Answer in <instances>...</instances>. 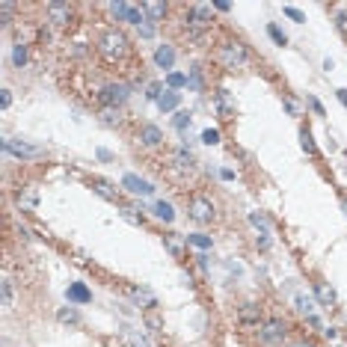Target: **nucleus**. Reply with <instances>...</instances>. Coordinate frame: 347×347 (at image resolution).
<instances>
[{
	"label": "nucleus",
	"mask_w": 347,
	"mask_h": 347,
	"mask_svg": "<svg viewBox=\"0 0 347 347\" xmlns=\"http://www.w3.org/2000/svg\"><path fill=\"white\" fill-rule=\"evenodd\" d=\"M208 27H211V6L199 3V6H193V9L187 12V33H190L193 39H199Z\"/></svg>",
	"instance_id": "1"
},
{
	"label": "nucleus",
	"mask_w": 347,
	"mask_h": 347,
	"mask_svg": "<svg viewBox=\"0 0 347 347\" xmlns=\"http://www.w3.org/2000/svg\"><path fill=\"white\" fill-rule=\"evenodd\" d=\"M125 51H128V42H125V36H122V33L110 30V33L101 36V54H104V60L113 62V60L125 57Z\"/></svg>",
	"instance_id": "2"
},
{
	"label": "nucleus",
	"mask_w": 347,
	"mask_h": 347,
	"mask_svg": "<svg viewBox=\"0 0 347 347\" xmlns=\"http://www.w3.org/2000/svg\"><path fill=\"white\" fill-rule=\"evenodd\" d=\"M220 60H223V65L225 68H244L246 65V60H249V54H246V48L241 45V42H225L223 48H220Z\"/></svg>",
	"instance_id": "3"
},
{
	"label": "nucleus",
	"mask_w": 347,
	"mask_h": 347,
	"mask_svg": "<svg viewBox=\"0 0 347 347\" xmlns=\"http://www.w3.org/2000/svg\"><path fill=\"white\" fill-rule=\"evenodd\" d=\"M3 151L12 154L18 161H33L42 154V145H27V143H18V140H3Z\"/></svg>",
	"instance_id": "4"
},
{
	"label": "nucleus",
	"mask_w": 347,
	"mask_h": 347,
	"mask_svg": "<svg viewBox=\"0 0 347 347\" xmlns=\"http://www.w3.org/2000/svg\"><path fill=\"white\" fill-rule=\"evenodd\" d=\"M101 101L107 104V110L122 107V104L128 101V86H122V83H110V86H104V89H101Z\"/></svg>",
	"instance_id": "5"
},
{
	"label": "nucleus",
	"mask_w": 347,
	"mask_h": 347,
	"mask_svg": "<svg viewBox=\"0 0 347 347\" xmlns=\"http://www.w3.org/2000/svg\"><path fill=\"white\" fill-rule=\"evenodd\" d=\"M190 217L196 220V223H211V220H214V205H211L205 196L190 199Z\"/></svg>",
	"instance_id": "6"
},
{
	"label": "nucleus",
	"mask_w": 347,
	"mask_h": 347,
	"mask_svg": "<svg viewBox=\"0 0 347 347\" xmlns=\"http://www.w3.org/2000/svg\"><path fill=\"white\" fill-rule=\"evenodd\" d=\"M122 187H125L128 193H134V196H151V193H154V187H151L145 178L134 175V172H128V175L122 178Z\"/></svg>",
	"instance_id": "7"
},
{
	"label": "nucleus",
	"mask_w": 347,
	"mask_h": 347,
	"mask_svg": "<svg viewBox=\"0 0 347 347\" xmlns=\"http://www.w3.org/2000/svg\"><path fill=\"white\" fill-rule=\"evenodd\" d=\"M261 338H264V341H270V344H279V341L285 338V324H282V321H276V318H273V321H267V324H264V329H261Z\"/></svg>",
	"instance_id": "8"
},
{
	"label": "nucleus",
	"mask_w": 347,
	"mask_h": 347,
	"mask_svg": "<svg viewBox=\"0 0 347 347\" xmlns=\"http://www.w3.org/2000/svg\"><path fill=\"white\" fill-rule=\"evenodd\" d=\"M48 18L57 24V27H65L71 21V6L68 3H48Z\"/></svg>",
	"instance_id": "9"
},
{
	"label": "nucleus",
	"mask_w": 347,
	"mask_h": 347,
	"mask_svg": "<svg viewBox=\"0 0 347 347\" xmlns=\"http://www.w3.org/2000/svg\"><path fill=\"white\" fill-rule=\"evenodd\" d=\"M140 140L145 143V145H161L163 143V131L158 128V125H143V131H140Z\"/></svg>",
	"instance_id": "10"
},
{
	"label": "nucleus",
	"mask_w": 347,
	"mask_h": 347,
	"mask_svg": "<svg viewBox=\"0 0 347 347\" xmlns=\"http://www.w3.org/2000/svg\"><path fill=\"white\" fill-rule=\"evenodd\" d=\"M65 294H68V300H71V303H89V300H92V291H89L83 282H71Z\"/></svg>",
	"instance_id": "11"
},
{
	"label": "nucleus",
	"mask_w": 347,
	"mask_h": 347,
	"mask_svg": "<svg viewBox=\"0 0 347 347\" xmlns=\"http://www.w3.org/2000/svg\"><path fill=\"white\" fill-rule=\"evenodd\" d=\"M154 62L169 71V68L175 65V51H172V45H161L158 51H154Z\"/></svg>",
	"instance_id": "12"
},
{
	"label": "nucleus",
	"mask_w": 347,
	"mask_h": 347,
	"mask_svg": "<svg viewBox=\"0 0 347 347\" xmlns=\"http://www.w3.org/2000/svg\"><path fill=\"white\" fill-rule=\"evenodd\" d=\"M315 297H318V303H321V306H327V308H329V306H335V291H332L327 282H315Z\"/></svg>",
	"instance_id": "13"
},
{
	"label": "nucleus",
	"mask_w": 347,
	"mask_h": 347,
	"mask_svg": "<svg viewBox=\"0 0 347 347\" xmlns=\"http://www.w3.org/2000/svg\"><path fill=\"white\" fill-rule=\"evenodd\" d=\"M92 190L98 193V196L110 199V202H116V199H119V190H116L113 184H107V181H101V178H92Z\"/></svg>",
	"instance_id": "14"
},
{
	"label": "nucleus",
	"mask_w": 347,
	"mask_h": 347,
	"mask_svg": "<svg viewBox=\"0 0 347 347\" xmlns=\"http://www.w3.org/2000/svg\"><path fill=\"white\" fill-rule=\"evenodd\" d=\"M217 110H220L223 119H231V116H235V104H231V98H228V92H225V89H220V92H217Z\"/></svg>",
	"instance_id": "15"
},
{
	"label": "nucleus",
	"mask_w": 347,
	"mask_h": 347,
	"mask_svg": "<svg viewBox=\"0 0 347 347\" xmlns=\"http://www.w3.org/2000/svg\"><path fill=\"white\" fill-rule=\"evenodd\" d=\"M178 104H181V92H172V89H166V92L161 95V101H158V107H161L163 113H172Z\"/></svg>",
	"instance_id": "16"
},
{
	"label": "nucleus",
	"mask_w": 347,
	"mask_h": 347,
	"mask_svg": "<svg viewBox=\"0 0 347 347\" xmlns=\"http://www.w3.org/2000/svg\"><path fill=\"white\" fill-rule=\"evenodd\" d=\"M143 324L151 329V332H163V318L154 312V308H145V315H143Z\"/></svg>",
	"instance_id": "17"
},
{
	"label": "nucleus",
	"mask_w": 347,
	"mask_h": 347,
	"mask_svg": "<svg viewBox=\"0 0 347 347\" xmlns=\"http://www.w3.org/2000/svg\"><path fill=\"white\" fill-rule=\"evenodd\" d=\"M143 12H145V15H151L148 21H158V18H163V15H166V3H158V0H148V3H143Z\"/></svg>",
	"instance_id": "18"
},
{
	"label": "nucleus",
	"mask_w": 347,
	"mask_h": 347,
	"mask_svg": "<svg viewBox=\"0 0 347 347\" xmlns=\"http://www.w3.org/2000/svg\"><path fill=\"white\" fill-rule=\"evenodd\" d=\"M187 81H190V77H187V74H181V71H169V74H166V86H169L172 92H175V89H184V86H187Z\"/></svg>",
	"instance_id": "19"
},
{
	"label": "nucleus",
	"mask_w": 347,
	"mask_h": 347,
	"mask_svg": "<svg viewBox=\"0 0 347 347\" xmlns=\"http://www.w3.org/2000/svg\"><path fill=\"white\" fill-rule=\"evenodd\" d=\"M241 324H246V327H252V324H258V306H252V303H246V306L241 308Z\"/></svg>",
	"instance_id": "20"
},
{
	"label": "nucleus",
	"mask_w": 347,
	"mask_h": 347,
	"mask_svg": "<svg viewBox=\"0 0 347 347\" xmlns=\"http://www.w3.org/2000/svg\"><path fill=\"white\" fill-rule=\"evenodd\" d=\"M154 217L163 220V223H172V220H175V211H172L169 202H158V205H154Z\"/></svg>",
	"instance_id": "21"
},
{
	"label": "nucleus",
	"mask_w": 347,
	"mask_h": 347,
	"mask_svg": "<svg viewBox=\"0 0 347 347\" xmlns=\"http://www.w3.org/2000/svg\"><path fill=\"white\" fill-rule=\"evenodd\" d=\"M134 300H137V303H145V308H154V306H158L154 294H151V291H145V288H134Z\"/></svg>",
	"instance_id": "22"
},
{
	"label": "nucleus",
	"mask_w": 347,
	"mask_h": 347,
	"mask_svg": "<svg viewBox=\"0 0 347 347\" xmlns=\"http://www.w3.org/2000/svg\"><path fill=\"white\" fill-rule=\"evenodd\" d=\"M267 33H270V39H273V42H276L279 48H285V45H288V36L282 33V27H279V24H267Z\"/></svg>",
	"instance_id": "23"
},
{
	"label": "nucleus",
	"mask_w": 347,
	"mask_h": 347,
	"mask_svg": "<svg viewBox=\"0 0 347 347\" xmlns=\"http://www.w3.org/2000/svg\"><path fill=\"white\" fill-rule=\"evenodd\" d=\"M187 244H193L196 249H211L214 246V241L208 235H187Z\"/></svg>",
	"instance_id": "24"
},
{
	"label": "nucleus",
	"mask_w": 347,
	"mask_h": 347,
	"mask_svg": "<svg viewBox=\"0 0 347 347\" xmlns=\"http://www.w3.org/2000/svg\"><path fill=\"white\" fill-rule=\"evenodd\" d=\"M249 223H252V225L261 231V235H267V231H270V225H267V217H264V214H258V211H252V214H249Z\"/></svg>",
	"instance_id": "25"
},
{
	"label": "nucleus",
	"mask_w": 347,
	"mask_h": 347,
	"mask_svg": "<svg viewBox=\"0 0 347 347\" xmlns=\"http://www.w3.org/2000/svg\"><path fill=\"white\" fill-rule=\"evenodd\" d=\"M297 308L306 315H312V308H315V300L312 297H306V294H297Z\"/></svg>",
	"instance_id": "26"
},
{
	"label": "nucleus",
	"mask_w": 347,
	"mask_h": 347,
	"mask_svg": "<svg viewBox=\"0 0 347 347\" xmlns=\"http://www.w3.org/2000/svg\"><path fill=\"white\" fill-rule=\"evenodd\" d=\"M300 143H303V148H306L308 154H318V148H315V143H312V134H308V128L300 131Z\"/></svg>",
	"instance_id": "27"
},
{
	"label": "nucleus",
	"mask_w": 347,
	"mask_h": 347,
	"mask_svg": "<svg viewBox=\"0 0 347 347\" xmlns=\"http://www.w3.org/2000/svg\"><path fill=\"white\" fill-rule=\"evenodd\" d=\"M57 318H60L62 324H77V321H81V315H77L74 308H60V312H57Z\"/></svg>",
	"instance_id": "28"
},
{
	"label": "nucleus",
	"mask_w": 347,
	"mask_h": 347,
	"mask_svg": "<svg viewBox=\"0 0 347 347\" xmlns=\"http://www.w3.org/2000/svg\"><path fill=\"white\" fill-rule=\"evenodd\" d=\"M128 338H131V347H151L148 338L143 332H137V329H128Z\"/></svg>",
	"instance_id": "29"
},
{
	"label": "nucleus",
	"mask_w": 347,
	"mask_h": 347,
	"mask_svg": "<svg viewBox=\"0 0 347 347\" xmlns=\"http://www.w3.org/2000/svg\"><path fill=\"white\" fill-rule=\"evenodd\" d=\"M172 125H175V131H184V128H190V113H187V110L175 113V119H172Z\"/></svg>",
	"instance_id": "30"
},
{
	"label": "nucleus",
	"mask_w": 347,
	"mask_h": 347,
	"mask_svg": "<svg viewBox=\"0 0 347 347\" xmlns=\"http://www.w3.org/2000/svg\"><path fill=\"white\" fill-rule=\"evenodd\" d=\"M12 62H15L18 68L27 62V48H24V45H15V51H12Z\"/></svg>",
	"instance_id": "31"
},
{
	"label": "nucleus",
	"mask_w": 347,
	"mask_h": 347,
	"mask_svg": "<svg viewBox=\"0 0 347 347\" xmlns=\"http://www.w3.org/2000/svg\"><path fill=\"white\" fill-rule=\"evenodd\" d=\"M202 143H205V145H217V143H220V131H214V128L202 131Z\"/></svg>",
	"instance_id": "32"
},
{
	"label": "nucleus",
	"mask_w": 347,
	"mask_h": 347,
	"mask_svg": "<svg viewBox=\"0 0 347 347\" xmlns=\"http://www.w3.org/2000/svg\"><path fill=\"white\" fill-rule=\"evenodd\" d=\"M110 9H113V15H116V18H122V21H128V9H131V3H113Z\"/></svg>",
	"instance_id": "33"
},
{
	"label": "nucleus",
	"mask_w": 347,
	"mask_h": 347,
	"mask_svg": "<svg viewBox=\"0 0 347 347\" xmlns=\"http://www.w3.org/2000/svg\"><path fill=\"white\" fill-rule=\"evenodd\" d=\"M122 217H125L128 223H134V225H140V223H143V214H137L134 208H122Z\"/></svg>",
	"instance_id": "34"
},
{
	"label": "nucleus",
	"mask_w": 347,
	"mask_h": 347,
	"mask_svg": "<svg viewBox=\"0 0 347 347\" xmlns=\"http://www.w3.org/2000/svg\"><path fill=\"white\" fill-rule=\"evenodd\" d=\"M282 12H285V15H288V18H291V21H297V24H303V21H306V15H303V12H300V9H294V6H285V9H282Z\"/></svg>",
	"instance_id": "35"
},
{
	"label": "nucleus",
	"mask_w": 347,
	"mask_h": 347,
	"mask_svg": "<svg viewBox=\"0 0 347 347\" xmlns=\"http://www.w3.org/2000/svg\"><path fill=\"white\" fill-rule=\"evenodd\" d=\"M166 246H169V252H172V255H181V241H178L175 235H169V238H166Z\"/></svg>",
	"instance_id": "36"
},
{
	"label": "nucleus",
	"mask_w": 347,
	"mask_h": 347,
	"mask_svg": "<svg viewBox=\"0 0 347 347\" xmlns=\"http://www.w3.org/2000/svg\"><path fill=\"white\" fill-rule=\"evenodd\" d=\"M3 306H6V308L12 306V282H9V279H3Z\"/></svg>",
	"instance_id": "37"
},
{
	"label": "nucleus",
	"mask_w": 347,
	"mask_h": 347,
	"mask_svg": "<svg viewBox=\"0 0 347 347\" xmlns=\"http://www.w3.org/2000/svg\"><path fill=\"white\" fill-rule=\"evenodd\" d=\"M140 36H143V39H151V36H154V24H151V21H145V24L140 27Z\"/></svg>",
	"instance_id": "38"
},
{
	"label": "nucleus",
	"mask_w": 347,
	"mask_h": 347,
	"mask_svg": "<svg viewBox=\"0 0 347 347\" xmlns=\"http://www.w3.org/2000/svg\"><path fill=\"white\" fill-rule=\"evenodd\" d=\"M104 122H107V125L119 122V113H116V110H104Z\"/></svg>",
	"instance_id": "39"
},
{
	"label": "nucleus",
	"mask_w": 347,
	"mask_h": 347,
	"mask_svg": "<svg viewBox=\"0 0 347 347\" xmlns=\"http://www.w3.org/2000/svg\"><path fill=\"white\" fill-rule=\"evenodd\" d=\"M0 104H3V110L12 104V95H9V89H3V95H0Z\"/></svg>",
	"instance_id": "40"
},
{
	"label": "nucleus",
	"mask_w": 347,
	"mask_h": 347,
	"mask_svg": "<svg viewBox=\"0 0 347 347\" xmlns=\"http://www.w3.org/2000/svg\"><path fill=\"white\" fill-rule=\"evenodd\" d=\"M98 161H113V154L107 148H98Z\"/></svg>",
	"instance_id": "41"
},
{
	"label": "nucleus",
	"mask_w": 347,
	"mask_h": 347,
	"mask_svg": "<svg viewBox=\"0 0 347 347\" xmlns=\"http://www.w3.org/2000/svg\"><path fill=\"white\" fill-rule=\"evenodd\" d=\"M258 246H261V249H270V238H267V235H261V238H258Z\"/></svg>",
	"instance_id": "42"
},
{
	"label": "nucleus",
	"mask_w": 347,
	"mask_h": 347,
	"mask_svg": "<svg viewBox=\"0 0 347 347\" xmlns=\"http://www.w3.org/2000/svg\"><path fill=\"white\" fill-rule=\"evenodd\" d=\"M338 27L347 30V12H338Z\"/></svg>",
	"instance_id": "43"
},
{
	"label": "nucleus",
	"mask_w": 347,
	"mask_h": 347,
	"mask_svg": "<svg viewBox=\"0 0 347 347\" xmlns=\"http://www.w3.org/2000/svg\"><path fill=\"white\" fill-rule=\"evenodd\" d=\"M214 9H220V12H228L231 6H228V3H223V0H217V3H214Z\"/></svg>",
	"instance_id": "44"
},
{
	"label": "nucleus",
	"mask_w": 347,
	"mask_h": 347,
	"mask_svg": "<svg viewBox=\"0 0 347 347\" xmlns=\"http://www.w3.org/2000/svg\"><path fill=\"white\" fill-rule=\"evenodd\" d=\"M312 107H315V113H321V116H324V104H321L318 98H312Z\"/></svg>",
	"instance_id": "45"
},
{
	"label": "nucleus",
	"mask_w": 347,
	"mask_h": 347,
	"mask_svg": "<svg viewBox=\"0 0 347 347\" xmlns=\"http://www.w3.org/2000/svg\"><path fill=\"white\" fill-rule=\"evenodd\" d=\"M335 95H338V101H341V104H344V107H347V89H338V92H335Z\"/></svg>",
	"instance_id": "46"
},
{
	"label": "nucleus",
	"mask_w": 347,
	"mask_h": 347,
	"mask_svg": "<svg viewBox=\"0 0 347 347\" xmlns=\"http://www.w3.org/2000/svg\"><path fill=\"white\" fill-rule=\"evenodd\" d=\"M297 347H303V344H297ZM306 347H308V344H306Z\"/></svg>",
	"instance_id": "47"
},
{
	"label": "nucleus",
	"mask_w": 347,
	"mask_h": 347,
	"mask_svg": "<svg viewBox=\"0 0 347 347\" xmlns=\"http://www.w3.org/2000/svg\"><path fill=\"white\" fill-rule=\"evenodd\" d=\"M344 211H347V205H344Z\"/></svg>",
	"instance_id": "48"
},
{
	"label": "nucleus",
	"mask_w": 347,
	"mask_h": 347,
	"mask_svg": "<svg viewBox=\"0 0 347 347\" xmlns=\"http://www.w3.org/2000/svg\"><path fill=\"white\" fill-rule=\"evenodd\" d=\"M344 154H347V148H344Z\"/></svg>",
	"instance_id": "49"
}]
</instances>
